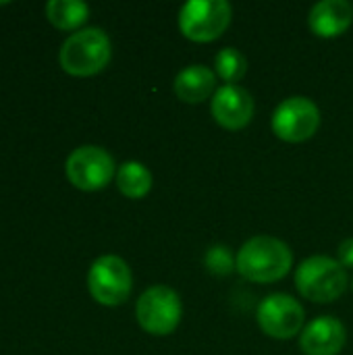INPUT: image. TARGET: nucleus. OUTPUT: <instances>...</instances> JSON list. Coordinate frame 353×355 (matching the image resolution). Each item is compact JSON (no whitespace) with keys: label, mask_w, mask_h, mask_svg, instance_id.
I'll return each mask as SVG.
<instances>
[{"label":"nucleus","mask_w":353,"mask_h":355,"mask_svg":"<svg viewBox=\"0 0 353 355\" xmlns=\"http://www.w3.org/2000/svg\"><path fill=\"white\" fill-rule=\"evenodd\" d=\"M231 12L227 0H189L179 10V29L193 42H212L229 27Z\"/></svg>","instance_id":"nucleus-5"},{"label":"nucleus","mask_w":353,"mask_h":355,"mask_svg":"<svg viewBox=\"0 0 353 355\" xmlns=\"http://www.w3.org/2000/svg\"><path fill=\"white\" fill-rule=\"evenodd\" d=\"M204 262H206V268L212 275H218V277H225L233 268H237V258H233V252L227 245H212L206 252Z\"/></svg>","instance_id":"nucleus-17"},{"label":"nucleus","mask_w":353,"mask_h":355,"mask_svg":"<svg viewBox=\"0 0 353 355\" xmlns=\"http://www.w3.org/2000/svg\"><path fill=\"white\" fill-rule=\"evenodd\" d=\"M48 21L64 31L81 27L89 17V6L81 0H50L46 4Z\"/></svg>","instance_id":"nucleus-14"},{"label":"nucleus","mask_w":353,"mask_h":355,"mask_svg":"<svg viewBox=\"0 0 353 355\" xmlns=\"http://www.w3.org/2000/svg\"><path fill=\"white\" fill-rule=\"evenodd\" d=\"M212 116L225 129H243L254 116V100L239 85H223L212 96Z\"/></svg>","instance_id":"nucleus-10"},{"label":"nucleus","mask_w":353,"mask_h":355,"mask_svg":"<svg viewBox=\"0 0 353 355\" xmlns=\"http://www.w3.org/2000/svg\"><path fill=\"white\" fill-rule=\"evenodd\" d=\"M304 308L302 304L285 293H273L264 297L258 306V324L260 329L275 339H291L304 327Z\"/></svg>","instance_id":"nucleus-9"},{"label":"nucleus","mask_w":353,"mask_h":355,"mask_svg":"<svg viewBox=\"0 0 353 355\" xmlns=\"http://www.w3.org/2000/svg\"><path fill=\"white\" fill-rule=\"evenodd\" d=\"M353 19V8L345 0H322L312 6L308 23L310 29L320 37H337L341 35Z\"/></svg>","instance_id":"nucleus-12"},{"label":"nucleus","mask_w":353,"mask_h":355,"mask_svg":"<svg viewBox=\"0 0 353 355\" xmlns=\"http://www.w3.org/2000/svg\"><path fill=\"white\" fill-rule=\"evenodd\" d=\"M216 85V75L204 64H191L175 77V94L189 104L204 102Z\"/></svg>","instance_id":"nucleus-13"},{"label":"nucleus","mask_w":353,"mask_h":355,"mask_svg":"<svg viewBox=\"0 0 353 355\" xmlns=\"http://www.w3.org/2000/svg\"><path fill=\"white\" fill-rule=\"evenodd\" d=\"M320 127L318 106L304 96H293L283 100L273 114V131L277 137L298 144L310 139Z\"/></svg>","instance_id":"nucleus-8"},{"label":"nucleus","mask_w":353,"mask_h":355,"mask_svg":"<svg viewBox=\"0 0 353 355\" xmlns=\"http://www.w3.org/2000/svg\"><path fill=\"white\" fill-rule=\"evenodd\" d=\"M69 181L83 191H98L114 177V160L100 146H81L71 152L64 164Z\"/></svg>","instance_id":"nucleus-7"},{"label":"nucleus","mask_w":353,"mask_h":355,"mask_svg":"<svg viewBox=\"0 0 353 355\" xmlns=\"http://www.w3.org/2000/svg\"><path fill=\"white\" fill-rule=\"evenodd\" d=\"M112 48L104 29L85 27L69 35L60 48V67L75 77H89L100 73L110 60Z\"/></svg>","instance_id":"nucleus-2"},{"label":"nucleus","mask_w":353,"mask_h":355,"mask_svg":"<svg viewBox=\"0 0 353 355\" xmlns=\"http://www.w3.org/2000/svg\"><path fill=\"white\" fill-rule=\"evenodd\" d=\"M347 270L339 260L329 256H312L298 266L295 287L302 297L318 304L339 300L347 289Z\"/></svg>","instance_id":"nucleus-3"},{"label":"nucleus","mask_w":353,"mask_h":355,"mask_svg":"<svg viewBox=\"0 0 353 355\" xmlns=\"http://www.w3.org/2000/svg\"><path fill=\"white\" fill-rule=\"evenodd\" d=\"M133 287L131 268L119 256L98 258L87 272V289L102 306H121L129 300Z\"/></svg>","instance_id":"nucleus-6"},{"label":"nucleus","mask_w":353,"mask_h":355,"mask_svg":"<svg viewBox=\"0 0 353 355\" xmlns=\"http://www.w3.org/2000/svg\"><path fill=\"white\" fill-rule=\"evenodd\" d=\"M293 264L289 245L270 235L252 237L237 252V272L254 283L281 281Z\"/></svg>","instance_id":"nucleus-1"},{"label":"nucleus","mask_w":353,"mask_h":355,"mask_svg":"<svg viewBox=\"0 0 353 355\" xmlns=\"http://www.w3.org/2000/svg\"><path fill=\"white\" fill-rule=\"evenodd\" d=\"M117 187L123 196L139 200L148 196V191L152 189V173L141 162L129 160L121 164L117 171Z\"/></svg>","instance_id":"nucleus-15"},{"label":"nucleus","mask_w":353,"mask_h":355,"mask_svg":"<svg viewBox=\"0 0 353 355\" xmlns=\"http://www.w3.org/2000/svg\"><path fill=\"white\" fill-rule=\"evenodd\" d=\"M345 339L347 333L341 320L320 316L302 331L300 347L306 355H337L343 349Z\"/></svg>","instance_id":"nucleus-11"},{"label":"nucleus","mask_w":353,"mask_h":355,"mask_svg":"<svg viewBox=\"0 0 353 355\" xmlns=\"http://www.w3.org/2000/svg\"><path fill=\"white\" fill-rule=\"evenodd\" d=\"M214 64H216V73L227 81V85H237V81L248 71V60L237 48H223L216 54Z\"/></svg>","instance_id":"nucleus-16"},{"label":"nucleus","mask_w":353,"mask_h":355,"mask_svg":"<svg viewBox=\"0 0 353 355\" xmlns=\"http://www.w3.org/2000/svg\"><path fill=\"white\" fill-rule=\"evenodd\" d=\"M339 262L343 268L353 266V237L345 239L341 245H339Z\"/></svg>","instance_id":"nucleus-18"},{"label":"nucleus","mask_w":353,"mask_h":355,"mask_svg":"<svg viewBox=\"0 0 353 355\" xmlns=\"http://www.w3.org/2000/svg\"><path fill=\"white\" fill-rule=\"evenodd\" d=\"M181 314H183L181 300L166 285L150 287L148 291L141 293L135 306V316L139 327L156 337L171 335L179 327Z\"/></svg>","instance_id":"nucleus-4"}]
</instances>
